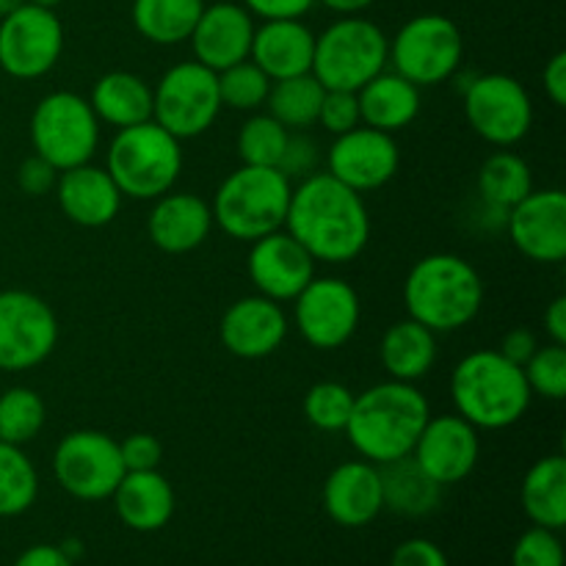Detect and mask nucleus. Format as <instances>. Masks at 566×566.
<instances>
[{
    "label": "nucleus",
    "mask_w": 566,
    "mask_h": 566,
    "mask_svg": "<svg viewBox=\"0 0 566 566\" xmlns=\"http://www.w3.org/2000/svg\"><path fill=\"white\" fill-rule=\"evenodd\" d=\"M282 230L296 238L315 263H352L370 241L368 205L363 193L343 186L329 171H315L293 186Z\"/></svg>",
    "instance_id": "obj_1"
},
{
    "label": "nucleus",
    "mask_w": 566,
    "mask_h": 566,
    "mask_svg": "<svg viewBox=\"0 0 566 566\" xmlns=\"http://www.w3.org/2000/svg\"><path fill=\"white\" fill-rule=\"evenodd\" d=\"M429 418V401L418 387L387 379L354 396L352 418L343 431L365 462L381 468L412 457L415 442Z\"/></svg>",
    "instance_id": "obj_2"
},
{
    "label": "nucleus",
    "mask_w": 566,
    "mask_h": 566,
    "mask_svg": "<svg viewBox=\"0 0 566 566\" xmlns=\"http://www.w3.org/2000/svg\"><path fill=\"white\" fill-rule=\"evenodd\" d=\"M484 280L470 260L451 252L426 254L403 280L407 315L434 335L459 332L481 313Z\"/></svg>",
    "instance_id": "obj_3"
},
{
    "label": "nucleus",
    "mask_w": 566,
    "mask_h": 566,
    "mask_svg": "<svg viewBox=\"0 0 566 566\" xmlns=\"http://www.w3.org/2000/svg\"><path fill=\"white\" fill-rule=\"evenodd\" d=\"M451 398L457 415L475 429L501 431L525 418L534 392L520 365L509 363L497 348H481L457 365Z\"/></svg>",
    "instance_id": "obj_4"
},
{
    "label": "nucleus",
    "mask_w": 566,
    "mask_h": 566,
    "mask_svg": "<svg viewBox=\"0 0 566 566\" xmlns=\"http://www.w3.org/2000/svg\"><path fill=\"white\" fill-rule=\"evenodd\" d=\"M293 182L274 166H247L221 180L216 191L213 224L235 241H258L285 227Z\"/></svg>",
    "instance_id": "obj_5"
},
{
    "label": "nucleus",
    "mask_w": 566,
    "mask_h": 566,
    "mask_svg": "<svg viewBox=\"0 0 566 566\" xmlns=\"http://www.w3.org/2000/svg\"><path fill=\"white\" fill-rule=\"evenodd\" d=\"M105 169L127 199H158L175 188L182 171L180 138L166 133L153 119L116 130L108 144Z\"/></svg>",
    "instance_id": "obj_6"
},
{
    "label": "nucleus",
    "mask_w": 566,
    "mask_h": 566,
    "mask_svg": "<svg viewBox=\"0 0 566 566\" xmlns=\"http://www.w3.org/2000/svg\"><path fill=\"white\" fill-rule=\"evenodd\" d=\"M390 64V39L365 17H343L315 36L313 75L324 88L359 92Z\"/></svg>",
    "instance_id": "obj_7"
},
{
    "label": "nucleus",
    "mask_w": 566,
    "mask_h": 566,
    "mask_svg": "<svg viewBox=\"0 0 566 566\" xmlns=\"http://www.w3.org/2000/svg\"><path fill=\"white\" fill-rule=\"evenodd\" d=\"M33 153L59 171L92 164L99 147V119L86 97L75 92H53L39 99L31 116Z\"/></svg>",
    "instance_id": "obj_8"
},
{
    "label": "nucleus",
    "mask_w": 566,
    "mask_h": 566,
    "mask_svg": "<svg viewBox=\"0 0 566 566\" xmlns=\"http://www.w3.org/2000/svg\"><path fill=\"white\" fill-rule=\"evenodd\" d=\"M219 114V75L199 61L169 66L153 88V122L180 142L208 133Z\"/></svg>",
    "instance_id": "obj_9"
},
{
    "label": "nucleus",
    "mask_w": 566,
    "mask_h": 566,
    "mask_svg": "<svg viewBox=\"0 0 566 566\" xmlns=\"http://www.w3.org/2000/svg\"><path fill=\"white\" fill-rule=\"evenodd\" d=\"M464 39L446 14H418L398 28L390 42L392 70L418 88L446 83L459 72Z\"/></svg>",
    "instance_id": "obj_10"
},
{
    "label": "nucleus",
    "mask_w": 566,
    "mask_h": 566,
    "mask_svg": "<svg viewBox=\"0 0 566 566\" xmlns=\"http://www.w3.org/2000/svg\"><path fill=\"white\" fill-rule=\"evenodd\" d=\"M462 94L468 125L492 147H514L534 127V103L517 77L486 72L475 75Z\"/></svg>",
    "instance_id": "obj_11"
},
{
    "label": "nucleus",
    "mask_w": 566,
    "mask_h": 566,
    "mask_svg": "<svg viewBox=\"0 0 566 566\" xmlns=\"http://www.w3.org/2000/svg\"><path fill=\"white\" fill-rule=\"evenodd\" d=\"M53 475L61 490L75 497V501H108L122 475H125L119 442L105 434V431H70L55 446Z\"/></svg>",
    "instance_id": "obj_12"
},
{
    "label": "nucleus",
    "mask_w": 566,
    "mask_h": 566,
    "mask_svg": "<svg viewBox=\"0 0 566 566\" xmlns=\"http://www.w3.org/2000/svg\"><path fill=\"white\" fill-rule=\"evenodd\" d=\"M59 346V318L31 291H0V370L20 374L42 365Z\"/></svg>",
    "instance_id": "obj_13"
},
{
    "label": "nucleus",
    "mask_w": 566,
    "mask_h": 566,
    "mask_svg": "<svg viewBox=\"0 0 566 566\" xmlns=\"http://www.w3.org/2000/svg\"><path fill=\"white\" fill-rule=\"evenodd\" d=\"M64 28L53 9L22 3L0 20V70L17 81L44 77L61 59Z\"/></svg>",
    "instance_id": "obj_14"
},
{
    "label": "nucleus",
    "mask_w": 566,
    "mask_h": 566,
    "mask_svg": "<svg viewBox=\"0 0 566 566\" xmlns=\"http://www.w3.org/2000/svg\"><path fill=\"white\" fill-rule=\"evenodd\" d=\"M363 318L359 293L340 276H313L293 298V321L304 343L318 352L346 346Z\"/></svg>",
    "instance_id": "obj_15"
},
{
    "label": "nucleus",
    "mask_w": 566,
    "mask_h": 566,
    "mask_svg": "<svg viewBox=\"0 0 566 566\" xmlns=\"http://www.w3.org/2000/svg\"><path fill=\"white\" fill-rule=\"evenodd\" d=\"M401 153L390 133L357 125L340 133L326 153V171L357 193L376 191L396 177Z\"/></svg>",
    "instance_id": "obj_16"
},
{
    "label": "nucleus",
    "mask_w": 566,
    "mask_h": 566,
    "mask_svg": "<svg viewBox=\"0 0 566 566\" xmlns=\"http://www.w3.org/2000/svg\"><path fill=\"white\" fill-rule=\"evenodd\" d=\"M479 429L468 423L462 415H437V418H429L412 448L415 462L442 490L468 479L475 470V464H479Z\"/></svg>",
    "instance_id": "obj_17"
},
{
    "label": "nucleus",
    "mask_w": 566,
    "mask_h": 566,
    "mask_svg": "<svg viewBox=\"0 0 566 566\" xmlns=\"http://www.w3.org/2000/svg\"><path fill=\"white\" fill-rule=\"evenodd\" d=\"M514 249L534 263L556 265L566 258V193L562 188L531 191L506 216Z\"/></svg>",
    "instance_id": "obj_18"
},
{
    "label": "nucleus",
    "mask_w": 566,
    "mask_h": 566,
    "mask_svg": "<svg viewBox=\"0 0 566 566\" xmlns=\"http://www.w3.org/2000/svg\"><path fill=\"white\" fill-rule=\"evenodd\" d=\"M247 271L260 296L282 304L293 302L310 285L315 276V260L296 238L276 230L252 241Z\"/></svg>",
    "instance_id": "obj_19"
},
{
    "label": "nucleus",
    "mask_w": 566,
    "mask_h": 566,
    "mask_svg": "<svg viewBox=\"0 0 566 566\" xmlns=\"http://www.w3.org/2000/svg\"><path fill=\"white\" fill-rule=\"evenodd\" d=\"M287 315L280 302L260 296H243L221 315V346L238 359H265L285 343Z\"/></svg>",
    "instance_id": "obj_20"
},
{
    "label": "nucleus",
    "mask_w": 566,
    "mask_h": 566,
    "mask_svg": "<svg viewBox=\"0 0 566 566\" xmlns=\"http://www.w3.org/2000/svg\"><path fill=\"white\" fill-rule=\"evenodd\" d=\"M254 28L258 25H254V17L249 14L247 6L227 3V0L205 6L191 36H188L193 48V61L213 72L241 64L252 50Z\"/></svg>",
    "instance_id": "obj_21"
},
{
    "label": "nucleus",
    "mask_w": 566,
    "mask_h": 566,
    "mask_svg": "<svg viewBox=\"0 0 566 566\" xmlns=\"http://www.w3.org/2000/svg\"><path fill=\"white\" fill-rule=\"evenodd\" d=\"M321 501L332 523L340 528H365L385 512L379 468L365 459L337 464L326 475Z\"/></svg>",
    "instance_id": "obj_22"
},
{
    "label": "nucleus",
    "mask_w": 566,
    "mask_h": 566,
    "mask_svg": "<svg viewBox=\"0 0 566 566\" xmlns=\"http://www.w3.org/2000/svg\"><path fill=\"white\" fill-rule=\"evenodd\" d=\"M213 230V210L202 197L169 191L155 199L147 216V235L160 252L188 254L202 247Z\"/></svg>",
    "instance_id": "obj_23"
},
{
    "label": "nucleus",
    "mask_w": 566,
    "mask_h": 566,
    "mask_svg": "<svg viewBox=\"0 0 566 566\" xmlns=\"http://www.w3.org/2000/svg\"><path fill=\"white\" fill-rule=\"evenodd\" d=\"M53 191L59 197L61 213L72 224L86 227V230L111 224L119 216L122 199H125L108 169H99L92 164L61 171Z\"/></svg>",
    "instance_id": "obj_24"
},
{
    "label": "nucleus",
    "mask_w": 566,
    "mask_h": 566,
    "mask_svg": "<svg viewBox=\"0 0 566 566\" xmlns=\"http://www.w3.org/2000/svg\"><path fill=\"white\" fill-rule=\"evenodd\" d=\"M313 53L315 33L302 20H263L254 28L249 59L271 81H282L313 70Z\"/></svg>",
    "instance_id": "obj_25"
},
{
    "label": "nucleus",
    "mask_w": 566,
    "mask_h": 566,
    "mask_svg": "<svg viewBox=\"0 0 566 566\" xmlns=\"http://www.w3.org/2000/svg\"><path fill=\"white\" fill-rule=\"evenodd\" d=\"M116 517L138 534H153L166 528L175 517V490L158 470H138L125 473L111 495Z\"/></svg>",
    "instance_id": "obj_26"
},
{
    "label": "nucleus",
    "mask_w": 566,
    "mask_h": 566,
    "mask_svg": "<svg viewBox=\"0 0 566 566\" xmlns=\"http://www.w3.org/2000/svg\"><path fill=\"white\" fill-rule=\"evenodd\" d=\"M357 103L363 125L392 136V133L403 130L418 119L420 88L403 75H398L396 70H385L359 88Z\"/></svg>",
    "instance_id": "obj_27"
},
{
    "label": "nucleus",
    "mask_w": 566,
    "mask_h": 566,
    "mask_svg": "<svg viewBox=\"0 0 566 566\" xmlns=\"http://www.w3.org/2000/svg\"><path fill=\"white\" fill-rule=\"evenodd\" d=\"M88 105L99 122L116 127H133L153 119V86L136 72H108L94 83Z\"/></svg>",
    "instance_id": "obj_28"
},
{
    "label": "nucleus",
    "mask_w": 566,
    "mask_h": 566,
    "mask_svg": "<svg viewBox=\"0 0 566 566\" xmlns=\"http://www.w3.org/2000/svg\"><path fill=\"white\" fill-rule=\"evenodd\" d=\"M379 359L387 376L396 381H420L437 363V335L412 318L396 321L381 335Z\"/></svg>",
    "instance_id": "obj_29"
},
{
    "label": "nucleus",
    "mask_w": 566,
    "mask_h": 566,
    "mask_svg": "<svg viewBox=\"0 0 566 566\" xmlns=\"http://www.w3.org/2000/svg\"><path fill=\"white\" fill-rule=\"evenodd\" d=\"M523 512L539 528L562 531L566 525V459L562 453L531 464L520 490Z\"/></svg>",
    "instance_id": "obj_30"
},
{
    "label": "nucleus",
    "mask_w": 566,
    "mask_h": 566,
    "mask_svg": "<svg viewBox=\"0 0 566 566\" xmlns=\"http://www.w3.org/2000/svg\"><path fill=\"white\" fill-rule=\"evenodd\" d=\"M379 475L385 509L398 517H426L440 506L442 486L429 479V473L412 457L381 464Z\"/></svg>",
    "instance_id": "obj_31"
},
{
    "label": "nucleus",
    "mask_w": 566,
    "mask_h": 566,
    "mask_svg": "<svg viewBox=\"0 0 566 566\" xmlns=\"http://www.w3.org/2000/svg\"><path fill=\"white\" fill-rule=\"evenodd\" d=\"M205 0H133V25L153 44L188 42Z\"/></svg>",
    "instance_id": "obj_32"
},
{
    "label": "nucleus",
    "mask_w": 566,
    "mask_h": 566,
    "mask_svg": "<svg viewBox=\"0 0 566 566\" xmlns=\"http://www.w3.org/2000/svg\"><path fill=\"white\" fill-rule=\"evenodd\" d=\"M324 92L326 88L321 86L313 72L271 81L269 97H265V108H269L265 114L274 116L287 130H307V127L318 125Z\"/></svg>",
    "instance_id": "obj_33"
},
{
    "label": "nucleus",
    "mask_w": 566,
    "mask_h": 566,
    "mask_svg": "<svg viewBox=\"0 0 566 566\" xmlns=\"http://www.w3.org/2000/svg\"><path fill=\"white\" fill-rule=\"evenodd\" d=\"M534 191V175L523 155L512 149H497L481 164L479 169V197L481 202L495 205L501 210H512Z\"/></svg>",
    "instance_id": "obj_34"
},
{
    "label": "nucleus",
    "mask_w": 566,
    "mask_h": 566,
    "mask_svg": "<svg viewBox=\"0 0 566 566\" xmlns=\"http://www.w3.org/2000/svg\"><path fill=\"white\" fill-rule=\"evenodd\" d=\"M39 473L20 446L0 442V517H20L36 503Z\"/></svg>",
    "instance_id": "obj_35"
},
{
    "label": "nucleus",
    "mask_w": 566,
    "mask_h": 566,
    "mask_svg": "<svg viewBox=\"0 0 566 566\" xmlns=\"http://www.w3.org/2000/svg\"><path fill=\"white\" fill-rule=\"evenodd\" d=\"M48 409L42 396L31 387H9L0 392V442L28 446L44 429Z\"/></svg>",
    "instance_id": "obj_36"
},
{
    "label": "nucleus",
    "mask_w": 566,
    "mask_h": 566,
    "mask_svg": "<svg viewBox=\"0 0 566 566\" xmlns=\"http://www.w3.org/2000/svg\"><path fill=\"white\" fill-rule=\"evenodd\" d=\"M291 130L282 127L271 114H254L243 122L238 133V158L247 166H274L280 164Z\"/></svg>",
    "instance_id": "obj_37"
},
{
    "label": "nucleus",
    "mask_w": 566,
    "mask_h": 566,
    "mask_svg": "<svg viewBox=\"0 0 566 566\" xmlns=\"http://www.w3.org/2000/svg\"><path fill=\"white\" fill-rule=\"evenodd\" d=\"M216 75H219L221 108L258 111L260 105H265V97H269V88H271V77L265 75L252 59L227 66V70L216 72Z\"/></svg>",
    "instance_id": "obj_38"
},
{
    "label": "nucleus",
    "mask_w": 566,
    "mask_h": 566,
    "mask_svg": "<svg viewBox=\"0 0 566 566\" xmlns=\"http://www.w3.org/2000/svg\"><path fill=\"white\" fill-rule=\"evenodd\" d=\"M354 409V392L340 381H318L304 396V415L310 426L326 434H337L346 429Z\"/></svg>",
    "instance_id": "obj_39"
},
{
    "label": "nucleus",
    "mask_w": 566,
    "mask_h": 566,
    "mask_svg": "<svg viewBox=\"0 0 566 566\" xmlns=\"http://www.w3.org/2000/svg\"><path fill=\"white\" fill-rule=\"evenodd\" d=\"M525 381L534 396L547 401H564L566 398V346L547 343L534 352V357L523 365Z\"/></svg>",
    "instance_id": "obj_40"
},
{
    "label": "nucleus",
    "mask_w": 566,
    "mask_h": 566,
    "mask_svg": "<svg viewBox=\"0 0 566 566\" xmlns=\"http://www.w3.org/2000/svg\"><path fill=\"white\" fill-rule=\"evenodd\" d=\"M512 566H564V545L558 531L534 528L525 531L512 551Z\"/></svg>",
    "instance_id": "obj_41"
},
{
    "label": "nucleus",
    "mask_w": 566,
    "mask_h": 566,
    "mask_svg": "<svg viewBox=\"0 0 566 566\" xmlns=\"http://www.w3.org/2000/svg\"><path fill=\"white\" fill-rule=\"evenodd\" d=\"M318 166H321L318 142H315L307 130H291L276 169H280L291 182H302L307 180L310 175H315Z\"/></svg>",
    "instance_id": "obj_42"
},
{
    "label": "nucleus",
    "mask_w": 566,
    "mask_h": 566,
    "mask_svg": "<svg viewBox=\"0 0 566 566\" xmlns=\"http://www.w3.org/2000/svg\"><path fill=\"white\" fill-rule=\"evenodd\" d=\"M318 125H324L332 136H340V133H348L357 125H363V119H359L357 92L326 88L324 103H321L318 111Z\"/></svg>",
    "instance_id": "obj_43"
},
{
    "label": "nucleus",
    "mask_w": 566,
    "mask_h": 566,
    "mask_svg": "<svg viewBox=\"0 0 566 566\" xmlns=\"http://www.w3.org/2000/svg\"><path fill=\"white\" fill-rule=\"evenodd\" d=\"M119 457L125 464V473H138V470H158L160 459H164V446L155 434H136L125 437L119 442Z\"/></svg>",
    "instance_id": "obj_44"
},
{
    "label": "nucleus",
    "mask_w": 566,
    "mask_h": 566,
    "mask_svg": "<svg viewBox=\"0 0 566 566\" xmlns=\"http://www.w3.org/2000/svg\"><path fill=\"white\" fill-rule=\"evenodd\" d=\"M59 175L61 171L55 169L50 160H44L42 155L33 153L28 155L20 164V169H17V186H20V191L25 193V197H44V193H50L55 188Z\"/></svg>",
    "instance_id": "obj_45"
},
{
    "label": "nucleus",
    "mask_w": 566,
    "mask_h": 566,
    "mask_svg": "<svg viewBox=\"0 0 566 566\" xmlns=\"http://www.w3.org/2000/svg\"><path fill=\"white\" fill-rule=\"evenodd\" d=\"M390 566H451V562L431 539H407L392 551Z\"/></svg>",
    "instance_id": "obj_46"
},
{
    "label": "nucleus",
    "mask_w": 566,
    "mask_h": 566,
    "mask_svg": "<svg viewBox=\"0 0 566 566\" xmlns=\"http://www.w3.org/2000/svg\"><path fill=\"white\" fill-rule=\"evenodd\" d=\"M249 14L260 20H302L315 0H243Z\"/></svg>",
    "instance_id": "obj_47"
},
{
    "label": "nucleus",
    "mask_w": 566,
    "mask_h": 566,
    "mask_svg": "<svg viewBox=\"0 0 566 566\" xmlns=\"http://www.w3.org/2000/svg\"><path fill=\"white\" fill-rule=\"evenodd\" d=\"M536 348H539V340H536L534 332L525 329V326H517V329H512L503 335L501 348H497V352H501L509 363H514L523 368V365L534 357Z\"/></svg>",
    "instance_id": "obj_48"
},
{
    "label": "nucleus",
    "mask_w": 566,
    "mask_h": 566,
    "mask_svg": "<svg viewBox=\"0 0 566 566\" xmlns=\"http://www.w3.org/2000/svg\"><path fill=\"white\" fill-rule=\"evenodd\" d=\"M542 83H545V92L551 97L553 105L564 108L566 105V53H556L547 61L545 72H542Z\"/></svg>",
    "instance_id": "obj_49"
},
{
    "label": "nucleus",
    "mask_w": 566,
    "mask_h": 566,
    "mask_svg": "<svg viewBox=\"0 0 566 566\" xmlns=\"http://www.w3.org/2000/svg\"><path fill=\"white\" fill-rule=\"evenodd\" d=\"M75 562L64 556L59 545H33L20 553L14 566H72Z\"/></svg>",
    "instance_id": "obj_50"
},
{
    "label": "nucleus",
    "mask_w": 566,
    "mask_h": 566,
    "mask_svg": "<svg viewBox=\"0 0 566 566\" xmlns=\"http://www.w3.org/2000/svg\"><path fill=\"white\" fill-rule=\"evenodd\" d=\"M545 332L551 343L566 346V296H556L545 310Z\"/></svg>",
    "instance_id": "obj_51"
},
{
    "label": "nucleus",
    "mask_w": 566,
    "mask_h": 566,
    "mask_svg": "<svg viewBox=\"0 0 566 566\" xmlns=\"http://www.w3.org/2000/svg\"><path fill=\"white\" fill-rule=\"evenodd\" d=\"M315 3H324L326 9L337 11L343 17H354L368 9V6H374V0H315Z\"/></svg>",
    "instance_id": "obj_52"
},
{
    "label": "nucleus",
    "mask_w": 566,
    "mask_h": 566,
    "mask_svg": "<svg viewBox=\"0 0 566 566\" xmlns=\"http://www.w3.org/2000/svg\"><path fill=\"white\" fill-rule=\"evenodd\" d=\"M22 3H25V0H0V20H3L6 14H11L14 9H20Z\"/></svg>",
    "instance_id": "obj_53"
},
{
    "label": "nucleus",
    "mask_w": 566,
    "mask_h": 566,
    "mask_svg": "<svg viewBox=\"0 0 566 566\" xmlns=\"http://www.w3.org/2000/svg\"><path fill=\"white\" fill-rule=\"evenodd\" d=\"M25 3H33V6H44V9H53V6H59L61 0H25Z\"/></svg>",
    "instance_id": "obj_54"
}]
</instances>
